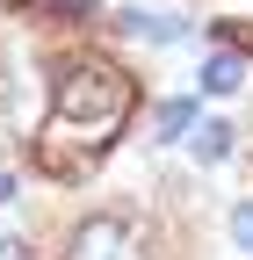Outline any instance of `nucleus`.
Instances as JSON below:
<instances>
[{
  "label": "nucleus",
  "mask_w": 253,
  "mask_h": 260,
  "mask_svg": "<svg viewBox=\"0 0 253 260\" xmlns=\"http://www.w3.org/2000/svg\"><path fill=\"white\" fill-rule=\"evenodd\" d=\"M232 152H239V130H232V116H203L196 130H188V159H196V167H225Z\"/></svg>",
  "instance_id": "20e7f679"
},
{
  "label": "nucleus",
  "mask_w": 253,
  "mask_h": 260,
  "mask_svg": "<svg viewBox=\"0 0 253 260\" xmlns=\"http://www.w3.org/2000/svg\"><path fill=\"white\" fill-rule=\"evenodd\" d=\"M0 8H37V15H58V8H73V15H80L87 0H0Z\"/></svg>",
  "instance_id": "6e6552de"
},
{
  "label": "nucleus",
  "mask_w": 253,
  "mask_h": 260,
  "mask_svg": "<svg viewBox=\"0 0 253 260\" xmlns=\"http://www.w3.org/2000/svg\"><path fill=\"white\" fill-rule=\"evenodd\" d=\"M8 123H15V80L0 73V138H8Z\"/></svg>",
  "instance_id": "1a4fd4ad"
},
{
  "label": "nucleus",
  "mask_w": 253,
  "mask_h": 260,
  "mask_svg": "<svg viewBox=\"0 0 253 260\" xmlns=\"http://www.w3.org/2000/svg\"><path fill=\"white\" fill-rule=\"evenodd\" d=\"M131 102H138V80H131V73H116V65H102V58H80V65H66V73L51 80L44 174H58V181L87 174L94 159H102V145L123 130Z\"/></svg>",
  "instance_id": "f257e3e1"
},
{
  "label": "nucleus",
  "mask_w": 253,
  "mask_h": 260,
  "mask_svg": "<svg viewBox=\"0 0 253 260\" xmlns=\"http://www.w3.org/2000/svg\"><path fill=\"white\" fill-rule=\"evenodd\" d=\"M0 260H29V246H0Z\"/></svg>",
  "instance_id": "f8f14e48"
},
{
  "label": "nucleus",
  "mask_w": 253,
  "mask_h": 260,
  "mask_svg": "<svg viewBox=\"0 0 253 260\" xmlns=\"http://www.w3.org/2000/svg\"><path fill=\"white\" fill-rule=\"evenodd\" d=\"M109 29H116V37H131V44H181V37H188L181 15H152V8H116Z\"/></svg>",
  "instance_id": "7ed1b4c3"
},
{
  "label": "nucleus",
  "mask_w": 253,
  "mask_h": 260,
  "mask_svg": "<svg viewBox=\"0 0 253 260\" xmlns=\"http://www.w3.org/2000/svg\"><path fill=\"white\" fill-rule=\"evenodd\" d=\"M239 51H246V58H253V22H246V29H239Z\"/></svg>",
  "instance_id": "9b49d317"
},
{
  "label": "nucleus",
  "mask_w": 253,
  "mask_h": 260,
  "mask_svg": "<svg viewBox=\"0 0 253 260\" xmlns=\"http://www.w3.org/2000/svg\"><path fill=\"white\" fill-rule=\"evenodd\" d=\"M196 123H203V116H196V94H167V102L152 109V138H160V145H188Z\"/></svg>",
  "instance_id": "423d86ee"
},
{
  "label": "nucleus",
  "mask_w": 253,
  "mask_h": 260,
  "mask_svg": "<svg viewBox=\"0 0 253 260\" xmlns=\"http://www.w3.org/2000/svg\"><path fill=\"white\" fill-rule=\"evenodd\" d=\"M66 260H145V246L123 217H87L73 232V246H66Z\"/></svg>",
  "instance_id": "f03ea898"
},
{
  "label": "nucleus",
  "mask_w": 253,
  "mask_h": 260,
  "mask_svg": "<svg viewBox=\"0 0 253 260\" xmlns=\"http://www.w3.org/2000/svg\"><path fill=\"white\" fill-rule=\"evenodd\" d=\"M15 188H22V181H15V167H0V210L15 203Z\"/></svg>",
  "instance_id": "9d476101"
},
{
  "label": "nucleus",
  "mask_w": 253,
  "mask_h": 260,
  "mask_svg": "<svg viewBox=\"0 0 253 260\" xmlns=\"http://www.w3.org/2000/svg\"><path fill=\"white\" fill-rule=\"evenodd\" d=\"M246 73H253V58H246L239 44H217V51L203 58V73H196V80H203V94H239Z\"/></svg>",
  "instance_id": "39448f33"
},
{
  "label": "nucleus",
  "mask_w": 253,
  "mask_h": 260,
  "mask_svg": "<svg viewBox=\"0 0 253 260\" xmlns=\"http://www.w3.org/2000/svg\"><path fill=\"white\" fill-rule=\"evenodd\" d=\"M232 239L253 253V203H232Z\"/></svg>",
  "instance_id": "0eeeda50"
}]
</instances>
